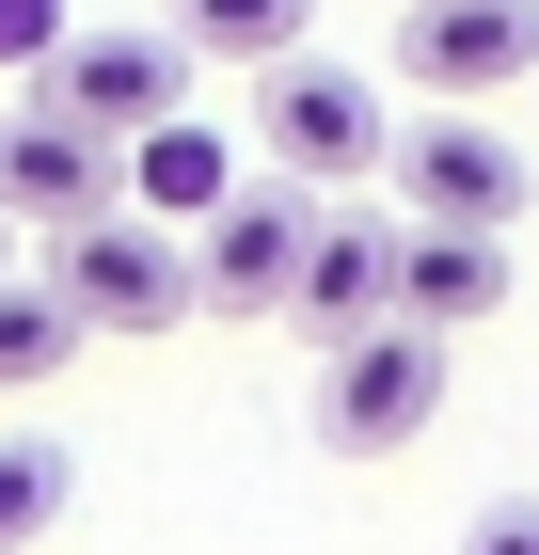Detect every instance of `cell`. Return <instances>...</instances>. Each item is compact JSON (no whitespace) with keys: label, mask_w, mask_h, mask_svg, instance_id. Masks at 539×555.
Wrapping results in <instances>:
<instances>
[{"label":"cell","mask_w":539,"mask_h":555,"mask_svg":"<svg viewBox=\"0 0 539 555\" xmlns=\"http://www.w3.org/2000/svg\"><path fill=\"white\" fill-rule=\"evenodd\" d=\"M48 286L80 301V334H175L191 318V222H143V207H112V222H64L48 238Z\"/></svg>","instance_id":"obj_2"},{"label":"cell","mask_w":539,"mask_h":555,"mask_svg":"<svg viewBox=\"0 0 539 555\" xmlns=\"http://www.w3.org/2000/svg\"><path fill=\"white\" fill-rule=\"evenodd\" d=\"M381 191H397V222H476V238H508L524 191H539V159H524V143H492L476 112H428V128H397Z\"/></svg>","instance_id":"obj_6"},{"label":"cell","mask_w":539,"mask_h":555,"mask_svg":"<svg viewBox=\"0 0 539 555\" xmlns=\"http://www.w3.org/2000/svg\"><path fill=\"white\" fill-rule=\"evenodd\" d=\"M175 33L207 48V64H254V80H270V64L318 33V0H175Z\"/></svg>","instance_id":"obj_13"},{"label":"cell","mask_w":539,"mask_h":555,"mask_svg":"<svg viewBox=\"0 0 539 555\" xmlns=\"http://www.w3.org/2000/svg\"><path fill=\"white\" fill-rule=\"evenodd\" d=\"M492 301H508V238H476V222H413V255H397V318L476 334Z\"/></svg>","instance_id":"obj_10"},{"label":"cell","mask_w":539,"mask_h":555,"mask_svg":"<svg viewBox=\"0 0 539 555\" xmlns=\"http://www.w3.org/2000/svg\"><path fill=\"white\" fill-rule=\"evenodd\" d=\"M428 413H445V334L428 318H381V334L318 349V444L333 461H397Z\"/></svg>","instance_id":"obj_3"},{"label":"cell","mask_w":539,"mask_h":555,"mask_svg":"<svg viewBox=\"0 0 539 555\" xmlns=\"http://www.w3.org/2000/svg\"><path fill=\"white\" fill-rule=\"evenodd\" d=\"M64 508H80V461H64L48 428H0V555H33Z\"/></svg>","instance_id":"obj_14"},{"label":"cell","mask_w":539,"mask_h":555,"mask_svg":"<svg viewBox=\"0 0 539 555\" xmlns=\"http://www.w3.org/2000/svg\"><path fill=\"white\" fill-rule=\"evenodd\" d=\"M191 64H207V48L159 16V33H80L33 95H48V112H80V128H112V143H143V128H175V112H191Z\"/></svg>","instance_id":"obj_8"},{"label":"cell","mask_w":539,"mask_h":555,"mask_svg":"<svg viewBox=\"0 0 539 555\" xmlns=\"http://www.w3.org/2000/svg\"><path fill=\"white\" fill-rule=\"evenodd\" d=\"M64 365H80V301L48 270H0V397H48Z\"/></svg>","instance_id":"obj_12"},{"label":"cell","mask_w":539,"mask_h":555,"mask_svg":"<svg viewBox=\"0 0 539 555\" xmlns=\"http://www.w3.org/2000/svg\"><path fill=\"white\" fill-rule=\"evenodd\" d=\"M428 112H476V95L539 80V0H397V48H381Z\"/></svg>","instance_id":"obj_5"},{"label":"cell","mask_w":539,"mask_h":555,"mask_svg":"<svg viewBox=\"0 0 539 555\" xmlns=\"http://www.w3.org/2000/svg\"><path fill=\"white\" fill-rule=\"evenodd\" d=\"M301 255H318V191H301V175H239V191L191 222L207 318H286V301H301Z\"/></svg>","instance_id":"obj_4"},{"label":"cell","mask_w":539,"mask_h":555,"mask_svg":"<svg viewBox=\"0 0 539 555\" xmlns=\"http://www.w3.org/2000/svg\"><path fill=\"white\" fill-rule=\"evenodd\" d=\"M397 255H413V222H381V207H318V255H301V334L318 349H349V334H381L397 318Z\"/></svg>","instance_id":"obj_9"},{"label":"cell","mask_w":539,"mask_h":555,"mask_svg":"<svg viewBox=\"0 0 539 555\" xmlns=\"http://www.w3.org/2000/svg\"><path fill=\"white\" fill-rule=\"evenodd\" d=\"M460 555H539V508H524V492H508V508H476V524H460Z\"/></svg>","instance_id":"obj_16"},{"label":"cell","mask_w":539,"mask_h":555,"mask_svg":"<svg viewBox=\"0 0 539 555\" xmlns=\"http://www.w3.org/2000/svg\"><path fill=\"white\" fill-rule=\"evenodd\" d=\"M127 207V143L112 128H80V112H48V95H16L0 112V222H112Z\"/></svg>","instance_id":"obj_7"},{"label":"cell","mask_w":539,"mask_h":555,"mask_svg":"<svg viewBox=\"0 0 539 555\" xmlns=\"http://www.w3.org/2000/svg\"><path fill=\"white\" fill-rule=\"evenodd\" d=\"M254 143L301 175V191H365L381 159H397V112H381L365 64H318V48H286L270 80H254Z\"/></svg>","instance_id":"obj_1"},{"label":"cell","mask_w":539,"mask_h":555,"mask_svg":"<svg viewBox=\"0 0 539 555\" xmlns=\"http://www.w3.org/2000/svg\"><path fill=\"white\" fill-rule=\"evenodd\" d=\"M222 191H239V143H222L207 112H175V128L127 143V207H143V222H207Z\"/></svg>","instance_id":"obj_11"},{"label":"cell","mask_w":539,"mask_h":555,"mask_svg":"<svg viewBox=\"0 0 539 555\" xmlns=\"http://www.w3.org/2000/svg\"><path fill=\"white\" fill-rule=\"evenodd\" d=\"M0 270H16V222H0Z\"/></svg>","instance_id":"obj_17"},{"label":"cell","mask_w":539,"mask_h":555,"mask_svg":"<svg viewBox=\"0 0 539 555\" xmlns=\"http://www.w3.org/2000/svg\"><path fill=\"white\" fill-rule=\"evenodd\" d=\"M64 48H80V16H64V0H0V80H48Z\"/></svg>","instance_id":"obj_15"}]
</instances>
